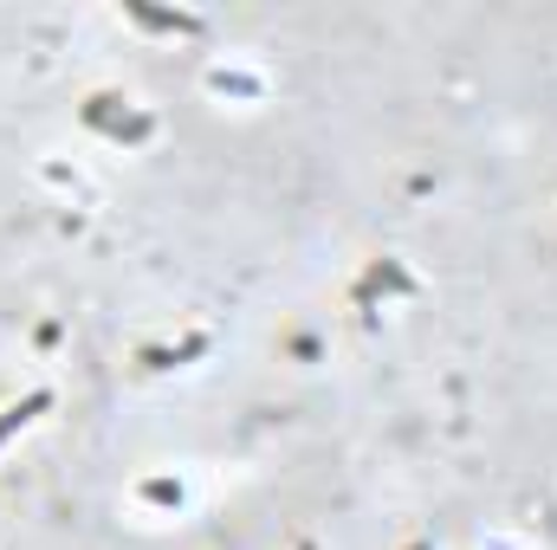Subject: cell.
<instances>
[{
	"instance_id": "obj_1",
	"label": "cell",
	"mask_w": 557,
	"mask_h": 550,
	"mask_svg": "<svg viewBox=\"0 0 557 550\" xmlns=\"http://www.w3.org/2000/svg\"><path fill=\"white\" fill-rule=\"evenodd\" d=\"M201 85H208V98H221V104H234V111H253V104H267L273 72H267L260 59H247V52H221V59L201 72Z\"/></svg>"
},
{
	"instance_id": "obj_2",
	"label": "cell",
	"mask_w": 557,
	"mask_h": 550,
	"mask_svg": "<svg viewBox=\"0 0 557 550\" xmlns=\"http://www.w3.org/2000/svg\"><path fill=\"white\" fill-rule=\"evenodd\" d=\"M131 505L149 525H169V518L195 512V479L188 473H143L137 486H131Z\"/></svg>"
},
{
	"instance_id": "obj_3",
	"label": "cell",
	"mask_w": 557,
	"mask_h": 550,
	"mask_svg": "<svg viewBox=\"0 0 557 550\" xmlns=\"http://www.w3.org/2000/svg\"><path fill=\"white\" fill-rule=\"evenodd\" d=\"M480 550H539V545H532L525 532H506V525H499V532H486V538H480Z\"/></svg>"
}]
</instances>
